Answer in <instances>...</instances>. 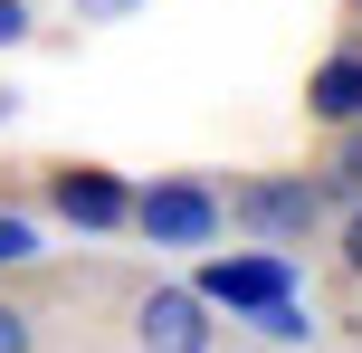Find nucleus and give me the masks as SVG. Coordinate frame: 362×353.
<instances>
[{"label": "nucleus", "mask_w": 362, "mask_h": 353, "mask_svg": "<svg viewBox=\"0 0 362 353\" xmlns=\"http://www.w3.org/2000/svg\"><path fill=\"white\" fill-rule=\"evenodd\" d=\"M219 210H229V229H248L257 248H305L334 201H325L315 172H248V182L219 191Z\"/></svg>", "instance_id": "obj_1"}, {"label": "nucleus", "mask_w": 362, "mask_h": 353, "mask_svg": "<svg viewBox=\"0 0 362 353\" xmlns=\"http://www.w3.org/2000/svg\"><path fill=\"white\" fill-rule=\"evenodd\" d=\"M153 248H219V229H229V210H219V191L200 182V172H163V182L134 191V220Z\"/></svg>", "instance_id": "obj_2"}, {"label": "nucleus", "mask_w": 362, "mask_h": 353, "mask_svg": "<svg viewBox=\"0 0 362 353\" xmlns=\"http://www.w3.org/2000/svg\"><path fill=\"white\" fill-rule=\"evenodd\" d=\"M38 191H48V210H57L67 229H86V239H115V229L134 220V182H124L115 163H48Z\"/></svg>", "instance_id": "obj_3"}, {"label": "nucleus", "mask_w": 362, "mask_h": 353, "mask_svg": "<svg viewBox=\"0 0 362 353\" xmlns=\"http://www.w3.org/2000/svg\"><path fill=\"white\" fill-rule=\"evenodd\" d=\"M200 296H210V316L229 306V316H257L267 296H296V258L286 248H238V258H200Z\"/></svg>", "instance_id": "obj_4"}, {"label": "nucleus", "mask_w": 362, "mask_h": 353, "mask_svg": "<svg viewBox=\"0 0 362 353\" xmlns=\"http://www.w3.org/2000/svg\"><path fill=\"white\" fill-rule=\"evenodd\" d=\"M210 296L200 287H144L134 296V344L144 353H210Z\"/></svg>", "instance_id": "obj_5"}, {"label": "nucleus", "mask_w": 362, "mask_h": 353, "mask_svg": "<svg viewBox=\"0 0 362 353\" xmlns=\"http://www.w3.org/2000/svg\"><path fill=\"white\" fill-rule=\"evenodd\" d=\"M305 115L315 125H362V48H334L325 67H315V86H305Z\"/></svg>", "instance_id": "obj_6"}, {"label": "nucleus", "mask_w": 362, "mask_h": 353, "mask_svg": "<svg viewBox=\"0 0 362 353\" xmlns=\"http://www.w3.org/2000/svg\"><path fill=\"white\" fill-rule=\"evenodd\" d=\"M19 267H38V220L29 210H0V277H19Z\"/></svg>", "instance_id": "obj_7"}, {"label": "nucleus", "mask_w": 362, "mask_h": 353, "mask_svg": "<svg viewBox=\"0 0 362 353\" xmlns=\"http://www.w3.org/2000/svg\"><path fill=\"white\" fill-rule=\"evenodd\" d=\"M315 182H325V201H353V191H362V125H344V153H334Z\"/></svg>", "instance_id": "obj_8"}, {"label": "nucleus", "mask_w": 362, "mask_h": 353, "mask_svg": "<svg viewBox=\"0 0 362 353\" xmlns=\"http://www.w3.org/2000/svg\"><path fill=\"white\" fill-rule=\"evenodd\" d=\"M0 353H38V306L0 287Z\"/></svg>", "instance_id": "obj_9"}, {"label": "nucleus", "mask_w": 362, "mask_h": 353, "mask_svg": "<svg viewBox=\"0 0 362 353\" xmlns=\"http://www.w3.org/2000/svg\"><path fill=\"white\" fill-rule=\"evenodd\" d=\"M334 258H344V277H362V191L344 201V220H334Z\"/></svg>", "instance_id": "obj_10"}, {"label": "nucleus", "mask_w": 362, "mask_h": 353, "mask_svg": "<svg viewBox=\"0 0 362 353\" xmlns=\"http://www.w3.org/2000/svg\"><path fill=\"white\" fill-rule=\"evenodd\" d=\"M29 38H38V10L29 0H0V48H29Z\"/></svg>", "instance_id": "obj_11"}, {"label": "nucleus", "mask_w": 362, "mask_h": 353, "mask_svg": "<svg viewBox=\"0 0 362 353\" xmlns=\"http://www.w3.org/2000/svg\"><path fill=\"white\" fill-rule=\"evenodd\" d=\"M144 0H76V19H134Z\"/></svg>", "instance_id": "obj_12"}, {"label": "nucleus", "mask_w": 362, "mask_h": 353, "mask_svg": "<svg viewBox=\"0 0 362 353\" xmlns=\"http://www.w3.org/2000/svg\"><path fill=\"white\" fill-rule=\"evenodd\" d=\"M353 10H362V0H353Z\"/></svg>", "instance_id": "obj_13"}]
</instances>
